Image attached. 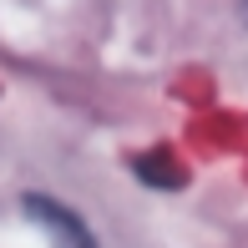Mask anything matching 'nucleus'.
<instances>
[{"instance_id":"obj_2","label":"nucleus","mask_w":248,"mask_h":248,"mask_svg":"<svg viewBox=\"0 0 248 248\" xmlns=\"http://www.w3.org/2000/svg\"><path fill=\"white\" fill-rule=\"evenodd\" d=\"M137 172L152 177V187H183V172H177L167 157H137Z\"/></svg>"},{"instance_id":"obj_3","label":"nucleus","mask_w":248,"mask_h":248,"mask_svg":"<svg viewBox=\"0 0 248 248\" xmlns=\"http://www.w3.org/2000/svg\"><path fill=\"white\" fill-rule=\"evenodd\" d=\"M243 16H248V0H243Z\"/></svg>"},{"instance_id":"obj_1","label":"nucleus","mask_w":248,"mask_h":248,"mask_svg":"<svg viewBox=\"0 0 248 248\" xmlns=\"http://www.w3.org/2000/svg\"><path fill=\"white\" fill-rule=\"evenodd\" d=\"M26 213L41 223V233H46L56 248H96V238L86 233V223L76 218L71 208H61V202H51V198H36V193H31V198H26Z\"/></svg>"}]
</instances>
